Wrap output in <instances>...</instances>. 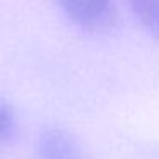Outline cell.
I'll use <instances>...</instances> for the list:
<instances>
[{
    "mask_svg": "<svg viewBox=\"0 0 159 159\" xmlns=\"http://www.w3.org/2000/svg\"><path fill=\"white\" fill-rule=\"evenodd\" d=\"M70 24L87 34H108L120 22L116 0H55Z\"/></svg>",
    "mask_w": 159,
    "mask_h": 159,
    "instance_id": "6da1fadb",
    "label": "cell"
},
{
    "mask_svg": "<svg viewBox=\"0 0 159 159\" xmlns=\"http://www.w3.org/2000/svg\"><path fill=\"white\" fill-rule=\"evenodd\" d=\"M36 159H80V147L70 132L48 127L38 139Z\"/></svg>",
    "mask_w": 159,
    "mask_h": 159,
    "instance_id": "7a4b0ae2",
    "label": "cell"
},
{
    "mask_svg": "<svg viewBox=\"0 0 159 159\" xmlns=\"http://www.w3.org/2000/svg\"><path fill=\"white\" fill-rule=\"evenodd\" d=\"M127 4L144 31L159 43V0H127Z\"/></svg>",
    "mask_w": 159,
    "mask_h": 159,
    "instance_id": "3957f363",
    "label": "cell"
},
{
    "mask_svg": "<svg viewBox=\"0 0 159 159\" xmlns=\"http://www.w3.org/2000/svg\"><path fill=\"white\" fill-rule=\"evenodd\" d=\"M16 137V115L12 106L0 98V144H7Z\"/></svg>",
    "mask_w": 159,
    "mask_h": 159,
    "instance_id": "277c9868",
    "label": "cell"
}]
</instances>
